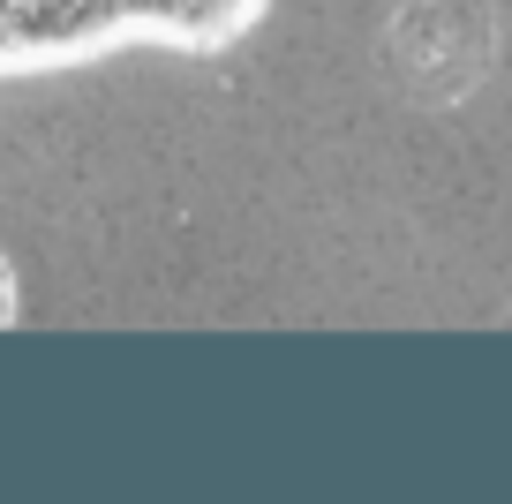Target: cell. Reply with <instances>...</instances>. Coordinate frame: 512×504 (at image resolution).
<instances>
[{
    "instance_id": "7a4b0ae2",
    "label": "cell",
    "mask_w": 512,
    "mask_h": 504,
    "mask_svg": "<svg viewBox=\"0 0 512 504\" xmlns=\"http://www.w3.org/2000/svg\"><path fill=\"white\" fill-rule=\"evenodd\" d=\"M23 316V286H16V271H8V256H0V331Z\"/></svg>"
},
{
    "instance_id": "6da1fadb",
    "label": "cell",
    "mask_w": 512,
    "mask_h": 504,
    "mask_svg": "<svg viewBox=\"0 0 512 504\" xmlns=\"http://www.w3.org/2000/svg\"><path fill=\"white\" fill-rule=\"evenodd\" d=\"M272 0H0V83L113 53H226Z\"/></svg>"
}]
</instances>
